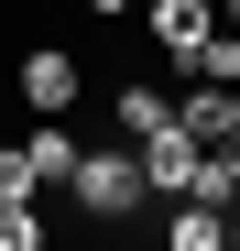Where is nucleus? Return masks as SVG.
<instances>
[{
	"mask_svg": "<svg viewBox=\"0 0 240 251\" xmlns=\"http://www.w3.org/2000/svg\"><path fill=\"white\" fill-rule=\"evenodd\" d=\"M66 207H76V219H98V229H142V207H153L142 153H131V142H88V153H76V175H66Z\"/></svg>",
	"mask_w": 240,
	"mask_h": 251,
	"instance_id": "nucleus-1",
	"label": "nucleus"
},
{
	"mask_svg": "<svg viewBox=\"0 0 240 251\" xmlns=\"http://www.w3.org/2000/svg\"><path fill=\"white\" fill-rule=\"evenodd\" d=\"M11 99H22L33 120H66L76 99H88V66H76L66 44H22V66H11Z\"/></svg>",
	"mask_w": 240,
	"mask_h": 251,
	"instance_id": "nucleus-2",
	"label": "nucleus"
},
{
	"mask_svg": "<svg viewBox=\"0 0 240 251\" xmlns=\"http://www.w3.org/2000/svg\"><path fill=\"white\" fill-rule=\"evenodd\" d=\"M131 153H142V186H153V207H175V197L196 186V164H208V153L186 142V120H164V131H153V142H131Z\"/></svg>",
	"mask_w": 240,
	"mask_h": 251,
	"instance_id": "nucleus-3",
	"label": "nucleus"
},
{
	"mask_svg": "<svg viewBox=\"0 0 240 251\" xmlns=\"http://www.w3.org/2000/svg\"><path fill=\"white\" fill-rule=\"evenodd\" d=\"M153 251H240V219L208 197H175L164 207V229H153Z\"/></svg>",
	"mask_w": 240,
	"mask_h": 251,
	"instance_id": "nucleus-4",
	"label": "nucleus"
},
{
	"mask_svg": "<svg viewBox=\"0 0 240 251\" xmlns=\"http://www.w3.org/2000/svg\"><path fill=\"white\" fill-rule=\"evenodd\" d=\"M175 120H186V142H196V153H229V142H240V88H186Z\"/></svg>",
	"mask_w": 240,
	"mask_h": 251,
	"instance_id": "nucleus-5",
	"label": "nucleus"
},
{
	"mask_svg": "<svg viewBox=\"0 0 240 251\" xmlns=\"http://www.w3.org/2000/svg\"><path fill=\"white\" fill-rule=\"evenodd\" d=\"M208 22H218V0H142V44L153 55H186Z\"/></svg>",
	"mask_w": 240,
	"mask_h": 251,
	"instance_id": "nucleus-6",
	"label": "nucleus"
},
{
	"mask_svg": "<svg viewBox=\"0 0 240 251\" xmlns=\"http://www.w3.org/2000/svg\"><path fill=\"white\" fill-rule=\"evenodd\" d=\"M164 120H175V99L153 88V76H120V88H109V131H120V142H153Z\"/></svg>",
	"mask_w": 240,
	"mask_h": 251,
	"instance_id": "nucleus-7",
	"label": "nucleus"
},
{
	"mask_svg": "<svg viewBox=\"0 0 240 251\" xmlns=\"http://www.w3.org/2000/svg\"><path fill=\"white\" fill-rule=\"evenodd\" d=\"M175 66H186V88H240V33H229V22H208Z\"/></svg>",
	"mask_w": 240,
	"mask_h": 251,
	"instance_id": "nucleus-8",
	"label": "nucleus"
},
{
	"mask_svg": "<svg viewBox=\"0 0 240 251\" xmlns=\"http://www.w3.org/2000/svg\"><path fill=\"white\" fill-rule=\"evenodd\" d=\"M22 153H33V175H44V197H66V175H76V153H88V142H76L66 120H33Z\"/></svg>",
	"mask_w": 240,
	"mask_h": 251,
	"instance_id": "nucleus-9",
	"label": "nucleus"
},
{
	"mask_svg": "<svg viewBox=\"0 0 240 251\" xmlns=\"http://www.w3.org/2000/svg\"><path fill=\"white\" fill-rule=\"evenodd\" d=\"M0 251H55V229H44V197H0Z\"/></svg>",
	"mask_w": 240,
	"mask_h": 251,
	"instance_id": "nucleus-10",
	"label": "nucleus"
},
{
	"mask_svg": "<svg viewBox=\"0 0 240 251\" xmlns=\"http://www.w3.org/2000/svg\"><path fill=\"white\" fill-rule=\"evenodd\" d=\"M0 197H44V175H33V153H22V142H0Z\"/></svg>",
	"mask_w": 240,
	"mask_h": 251,
	"instance_id": "nucleus-11",
	"label": "nucleus"
},
{
	"mask_svg": "<svg viewBox=\"0 0 240 251\" xmlns=\"http://www.w3.org/2000/svg\"><path fill=\"white\" fill-rule=\"evenodd\" d=\"M88 11H98V22H120V11H142V0H88Z\"/></svg>",
	"mask_w": 240,
	"mask_h": 251,
	"instance_id": "nucleus-12",
	"label": "nucleus"
},
{
	"mask_svg": "<svg viewBox=\"0 0 240 251\" xmlns=\"http://www.w3.org/2000/svg\"><path fill=\"white\" fill-rule=\"evenodd\" d=\"M218 22H229V33H240V0H218Z\"/></svg>",
	"mask_w": 240,
	"mask_h": 251,
	"instance_id": "nucleus-13",
	"label": "nucleus"
}]
</instances>
